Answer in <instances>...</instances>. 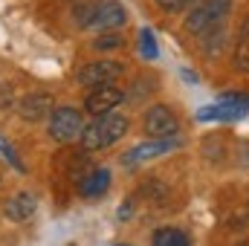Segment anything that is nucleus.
I'll use <instances>...</instances> for the list:
<instances>
[{
	"instance_id": "8",
	"label": "nucleus",
	"mask_w": 249,
	"mask_h": 246,
	"mask_svg": "<svg viewBox=\"0 0 249 246\" xmlns=\"http://www.w3.org/2000/svg\"><path fill=\"white\" fill-rule=\"evenodd\" d=\"M124 9L122 3H116V0H105V3H99L96 9H93V15H90V26H96V29H116V26H122L124 23Z\"/></svg>"
},
{
	"instance_id": "19",
	"label": "nucleus",
	"mask_w": 249,
	"mask_h": 246,
	"mask_svg": "<svg viewBox=\"0 0 249 246\" xmlns=\"http://www.w3.org/2000/svg\"><path fill=\"white\" fill-rule=\"evenodd\" d=\"M220 102H229V105H238V107L249 110V93H226Z\"/></svg>"
},
{
	"instance_id": "6",
	"label": "nucleus",
	"mask_w": 249,
	"mask_h": 246,
	"mask_svg": "<svg viewBox=\"0 0 249 246\" xmlns=\"http://www.w3.org/2000/svg\"><path fill=\"white\" fill-rule=\"evenodd\" d=\"M122 75V64L119 61H90L78 70V84L84 87H105L110 81H116Z\"/></svg>"
},
{
	"instance_id": "9",
	"label": "nucleus",
	"mask_w": 249,
	"mask_h": 246,
	"mask_svg": "<svg viewBox=\"0 0 249 246\" xmlns=\"http://www.w3.org/2000/svg\"><path fill=\"white\" fill-rule=\"evenodd\" d=\"M20 116L26 119V122H41V119H47L50 116V110H55L53 107V96H47V93H32V96H26L23 102H20Z\"/></svg>"
},
{
	"instance_id": "21",
	"label": "nucleus",
	"mask_w": 249,
	"mask_h": 246,
	"mask_svg": "<svg viewBox=\"0 0 249 246\" xmlns=\"http://www.w3.org/2000/svg\"><path fill=\"white\" fill-rule=\"evenodd\" d=\"M119 246H124V244H119Z\"/></svg>"
},
{
	"instance_id": "20",
	"label": "nucleus",
	"mask_w": 249,
	"mask_h": 246,
	"mask_svg": "<svg viewBox=\"0 0 249 246\" xmlns=\"http://www.w3.org/2000/svg\"><path fill=\"white\" fill-rule=\"evenodd\" d=\"M247 217H249V206H247Z\"/></svg>"
},
{
	"instance_id": "18",
	"label": "nucleus",
	"mask_w": 249,
	"mask_h": 246,
	"mask_svg": "<svg viewBox=\"0 0 249 246\" xmlns=\"http://www.w3.org/2000/svg\"><path fill=\"white\" fill-rule=\"evenodd\" d=\"M113 47H122V35H116V32H107V35L96 38V50H113Z\"/></svg>"
},
{
	"instance_id": "13",
	"label": "nucleus",
	"mask_w": 249,
	"mask_h": 246,
	"mask_svg": "<svg viewBox=\"0 0 249 246\" xmlns=\"http://www.w3.org/2000/svg\"><path fill=\"white\" fill-rule=\"evenodd\" d=\"M232 64H235V70L249 72V18L241 23L238 41H235V53H232Z\"/></svg>"
},
{
	"instance_id": "17",
	"label": "nucleus",
	"mask_w": 249,
	"mask_h": 246,
	"mask_svg": "<svg viewBox=\"0 0 249 246\" xmlns=\"http://www.w3.org/2000/svg\"><path fill=\"white\" fill-rule=\"evenodd\" d=\"M0 154L6 157V162H9V165H12L15 171H26V165H23V159L18 157V151H15V148H12V145H9V142L3 139V136H0Z\"/></svg>"
},
{
	"instance_id": "2",
	"label": "nucleus",
	"mask_w": 249,
	"mask_h": 246,
	"mask_svg": "<svg viewBox=\"0 0 249 246\" xmlns=\"http://www.w3.org/2000/svg\"><path fill=\"white\" fill-rule=\"evenodd\" d=\"M229 12H232V0H203L188 12L186 29L191 35H212L223 26Z\"/></svg>"
},
{
	"instance_id": "3",
	"label": "nucleus",
	"mask_w": 249,
	"mask_h": 246,
	"mask_svg": "<svg viewBox=\"0 0 249 246\" xmlns=\"http://www.w3.org/2000/svg\"><path fill=\"white\" fill-rule=\"evenodd\" d=\"M84 133V122H81V113L70 105L55 107L53 116H50V136L55 142H72V139H81Z\"/></svg>"
},
{
	"instance_id": "11",
	"label": "nucleus",
	"mask_w": 249,
	"mask_h": 246,
	"mask_svg": "<svg viewBox=\"0 0 249 246\" xmlns=\"http://www.w3.org/2000/svg\"><path fill=\"white\" fill-rule=\"evenodd\" d=\"M107 188H110V171L107 168H93L81 183V194L87 200H93V197H102Z\"/></svg>"
},
{
	"instance_id": "14",
	"label": "nucleus",
	"mask_w": 249,
	"mask_h": 246,
	"mask_svg": "<svg viewBox=\"0 0 249 246\" xmlns=\"http://www.w3.org/2000/svg\"><path fill=\"white\" fill-rule=\"evenodd\" d=\"M154 246H188V238H186V232L165 226V229L154 232Z\"/></svg>"
},
{
	"instance_id": "4",
	"label": "nucleus",
	"mask_w": 249,
	"mask_h": 246,
	"mask_svg": "<svg viewBox=\"0 0 249 246\" xmlns=\"http://www.w3.org/2000/svg\"><path fill=\"white\" fill-rule=\"evenodd\" d=\"M145 130H148V136H154V139H177V133H180V119L174 116V110H171L168 105H154V107H148V113H145Z\"/></svg>"
},
{
	"instance_id": "5",
	"label": "nucleus",
	"mask_w": 249,
	"mask_h": 246,
	"mask_svg": "<svg viewBox=\"0 0 249 246\" xmlns=\"http://www.w3.org/2000/svg\"><path fill=\"white\" fill-rule=\"evenodd\" d=\"M122 90L119 87H113V84H105V87H93L90 93H87V99H84V110L96 119V116H107V113H113V107H119L122 105Z\"/></svg>"
},
{
	"instance_id": "12",
	"label": "nucleus",
	"mask_w": 249,
	"mask_h": 246,
	"mask_svg": "<svg viewBox=\"0 0 249 246\" xmlns=\"http://www.w3.org/2000/svg\"><path fill=\"white\" fill-rule=\"evenodd\" d=\"M32 211H35V197L26 191L15 194L6 203V217H12V220H26V217H32Z\"/></svg>"
},
{
	"instance_id": "15",
	"label": "nucleus",
	"mask_w": 249,
	"mask_h": 246,
	"mask_svg": "<svg viewBox=\"0 0 249 246\" xmlns=\"http://www.w3.org/2000/svg\"><path fill=\"white\" fill-rule=\"evenodd\" d=\"M139 53H142V58H148V61H154V58L160 55V50H157V41H154V32H151V29H142V32H139Z\"/></svg>"
},
{
	"instance_id": "1",
	"label": "nucleus",
	"mask_w": 249,
	"mask_h": 246,
	"mask_svg": "<svg viewBox=\"0 0 249 246\" xmlns=\"http://www.w3.org/2000/svg\"><path fill=\"white\" fill-rule=\"evenodd\" d=\"M127 116L122 113H107V116H96L93 122L84 127L81 133V145L84 151H105L110 145H116L127 133Z\"/></svg>"
},
{
	"instance_id": "16",
	"label": "nucleus",
	"mask_w": 249,
	"mask_h": 246,
	"mask_svg": "<svg viewBox=\"0 0 249 246\" xmlns=\"http://www.w3.org/2000/svg\"><path fill=\"white\" fill-rule=\"evenodd\" d=\"M200 0H157V6L160 9H165V12H171V15H180V12H188V9H194Z\"/></svg>"
},
{
	"instance_id": "7",
	"label": "nucleus",
	"mask_w": 249,
	"mask_h": 246,
	"mask_svg": "<svg viewBox=\"0 0 249 246\" xmlns=\"http://www.w3.org/2000/svg\"><path fill=\"white\" fill-rule=\"evenodd\" d=\"M177 148V139H151V142H139V145H133L127 154L122 157L124 165H136V162H148V159H157V157H162V154H168V151H174Z\"/></svg>"
},
{
	"instance_id": "10",
	"label": "nucleus",
	"mask_w": 249,
	"mask_h": 246,
	"mask_svg": "<svg viewBox=\"0 0 249 246\" xmlns=\"http://www.w3.org/2000/svg\"><path fill=\"white\" fill-rule=\"evenodd\" d=\"M249 110L238 107V105H229V102H217V105H209L203 110H197V119L200 122H235V119H244Z\"/></svg>"
}]
</instances>
